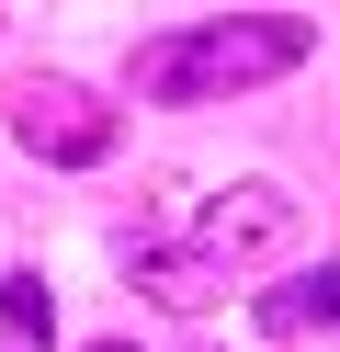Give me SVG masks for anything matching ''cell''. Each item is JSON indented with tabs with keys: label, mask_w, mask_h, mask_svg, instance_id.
Listing matches in <instances>:
<instances>
[{
	"label": "cell",
	"mask_w": 340,
	"mask_h": 352,
	"mask_svg": "<svg viewBox=\"0 0 340 352\" xmlns=\"http://www.w3.org/2000/svg\"><path fill=\"white\" fill-rule=\"evenodd\" d=\"M317 34L295 12H227V23H170L136 46V102H227V91H261L306 57Z\"/></svg>",
	"instance_id": "obj_1"
},
{
	"label": "cell",
	"mask_w": 340,
	"mask_h": 352,
	"mask_svg": "<svg viewBox=\"0 0 340 352\" xmlns=\"http://www.w3.org/2000/svg\"><path fill=\"white\" fill-rule=\"evenodd\" d=\"M12 137L34 148V160H57V170H91V160H113V114H102V91H80V80H12Z\"/></svg>",
	"instance_id": "obj_2"
},
{
	"label": "cell",
	"mask_w": 340,
	"mask_h": 352,
	"mask_svg": "<svg viewBox=\"0 0 340 352\" xmlns=\"http://www.w3.org/2000/svg\"><path fill=\"white\" fill-rule=\"evenodd\" d=\"M284 239H295V193H284V182H227L216 205L193 216V250L216 261L227 284H238V273H261Z\"/></svg>",
	"instance_id": "obj_3"
},
{
	"label": "cell",
	"mask_w": 340,
	"mask_h": 352,
	"mask_svg": "<svg viewBox=\"0 0 340 352\" xmlns=\"http://www.w3.org/2000/svg\"><path fill=\"white\" fill-rule=\"evenodd\" d=\"M125 284H136L148 307H181V318L227 296V273H216V261H204L193 239H159V228H136V239H125Z\"/></svg>",
	"instance_id": "obj_4"
},
{
	"label": "cell",
	"mask_w": 340,
	"mask_h": 352,
	"mask_svg": "<svg viewBox=\"0 0 340 352\" xmlns=\"http://www.w3.org/2000/svg\"><path fill=\"white\" fill-rule=\"evenodd\" d=\"M249 318H261L272 341H317V329L340 341V261H317V273H284V284H261V296H249Z\"/></svg>",
	"instance_id": "obj_5"
},
{
	"label": "cell",
	"mask_w": 340,
	"mask_h": 352,
	"mask_svg": "<svg viewBox=\"0 0 340 352\" xmlns=\"http://www.w3.org/2000/svg\"><path fill=\"white\" fill-rule=\"evenodd\" d=\"M45 329H57L45 273H0V341H45Z\"/></svg>",
	"instance_id": "obj_6"
},
{
	"label": "cell",
	"mask_w": 340,
	"mask_h": 352,
	"mask_svg": "<svg viewBox=\"0 0 340 352\" xmlns=\"http://www.w3.org/2000/svg\"><path fill=\"white\" fill-rule=\"evenodd\" d=\"M91 352H125V341H91Z\"/></svg>",
	"instance_id": "obj_7"
}]
</instances>
